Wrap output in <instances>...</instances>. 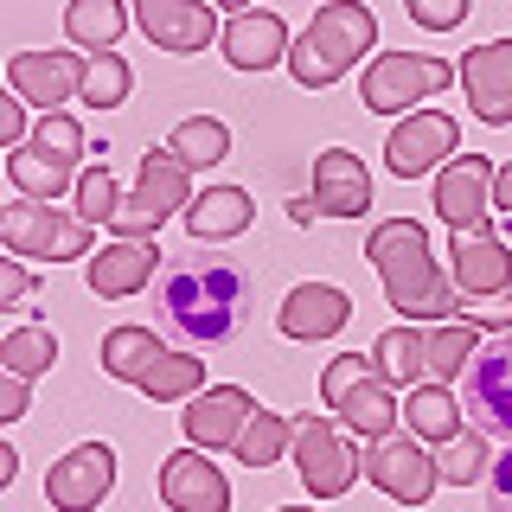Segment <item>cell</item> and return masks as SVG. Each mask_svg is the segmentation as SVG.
Instances as JSON below:
<instances>
[{
    "mask_svg": "<svg viewBox=\"0 0 512 512\" xmlns=\"http://www.w3.org/2000/svg\"><path fill=\"white\" fill-rule=\"evenodd\" d=\"M154 237L141 244V237H116V244H103L96 256H84L90 263V288L103 301H122V295H141L154 276H160V263H154Z\"/></svg>",
    "mask_w": 512,
    "mask_h": 512,
    "instance_id": "cell-20",
    "label": "cell"
},
{
    "mask_svg": "<svg viewBox=\"0 0 512 512\" xmlns=\"http://www.w3.org/2000/svg\"><path fill=\"white\" fill-rule=\"evenodd\" d=\"M180 218H186L192 244H224V237L250 231L256 205H250V192H244V186H205V192H199V199L186 205Z\"/></svg>",
    "mask_w": 512,
    "mask_h": 512,
    "instance_id": "cell-24",
    "label": "cell"
},
{
    "mask_svg": "<svg viewBox=\"0 0 512 512\" xmlns=\"http://www.w3.org/2000/svg\"><path fill=\"white\" fill-rule=\"evenodd\" d=\"M135 26L148 32V39L160 45V52H205L212 39H224L218 32V13L199 7V0H135Z\"/></svg>",
    "mask_w": 512,
    "mask_h": 512,
    "instance_id": "cell-18",
    "label": "cell"
},
{
    "mask_svg": "<svg viewBox=\"0 0 512 512\" xmlns=\"http://www.w3.org/2000/svg\"><path fill=\"white\" fill-rule=\"evenodd\" d=\"M276 512H308V506H276Z\"/></svg>",
    "mask_w": 512,
    "mask_h": 512,
    "instance_id": "cell-46",
    "label": "cell"
},
{
    "mask_svg": "<svg viewBox=\"0 0 512 512\" xmlns=\"http://www.w3.org/2000/svg\"><path fill=\"white\" fill-rule=\"evenodd\" d=\"M7 84L13 96L39 103L52 116V103H71L90 84V52H13L7 58Z\"/></svg>",
    "mask_w": 512,
    "mask_h": 512,
    "instance_id": "cell-13",
    "label": "cell"
},
{
    "mask_svg": "<svg viewBox=\"0 0 512 512\" xmlns=\"http://www.w3.org/2000/svg\"><path fill=\"white\" fill-rule=\"evenodd\" d=\"M461 90H468V109L487 128L512 122V39H487L461 58Z\"/></svg>",
    "mask_w": 512,
    "mask_h": 512,
    "instance_id": "cell-17",
    "label": "cell"
},
{
    "mask_svg": "<svg viewBox=\"0 0 512 512\" xmlns=\"http://www.w3.org/2000/svg\"><path fill=\"white\" fill-rule=\"evenodd\" d=\"M135 384L154 397V404H173V397H192L205 384V359H192V352H160Z\"/></svg>",
    "mask_w": 512,
    "mask_h": 512,
    "instance_id": "cell-32",
    "label": "cell"
},
{
    "mask_svg": "<svg viewBox=\"0 0 512 512\" xmlns=\"http://www.w3.org/2000/svg\"><path fill=\"white\" fill-rule=\"evenodd\" d=\"M90 231L77 212H58L45 199H20L0 212V244L13 256H39V263H71V256H96L90 250Z\"/></svg>",
    "mask_w": 512,
    "mask_h": 512,
    "instance_id": "cell-6",
    "label": "cell"
},
{
    "mask_svg": "<svg viewBox=\"0 0 512 512\" xmlns=\"http://www.w3.org/2000/svg\"><path fill=\"white\" fill-rule=\"evenodd\" d=\"M116 212H122V192H116V180H109V167L96 160V167L77 173V218H84V224H109Z\"/></svg>",
    "mask_w": 512,
    "mask_h": 512,
    "instance_id": "cell-36",
    "label": "cell"
},
{
    "mask_svg": "<svg viewBox=\"0 0 512 512\" xmlns=\"http://www.w3.org/2000/svg\"><path fill=\"white\" fill-rule=\"evenodd\" d=\"M455 77H461L455 64H442L429 52H378L372 71L359 77V96H365L372 116H397V109H410V103H429V96L448 90Z\"/></svg>",
    "mask_w": 512,
    "mask_h": 512,
    "instance_id": "cell-7",
    "label": "cell"
},
{
    "mask_svg": "<svg viewBox=\"0 0 512 512\" xmlns=\"http://www.w3.org/2000/svg\"><path fill=\"white\" fill-rule=\"evenodd\" d=\"M52 359H58L52 327H13L7 340H0V365H7V372H20V378L52 372Z\"/></svg>",
    "mask_w": 512,
    "mask_h": 512,
    "instance_id": "cell-34",
    "label": "cell"
},
{
    "mask_svg": "<svg viewBox=\"0 0 512 512\" xmlns=\"http://www.w3.org/2000/svg\"><path fill=\"white\" fill-rule=\"evenodd\" d=\"M468 7H474V0H404V13L423 32H455L461 20H468Z\"/></svg>",
    "mask_w": 512,
    "mask_h": 512,
    "instance_id": "cell-39",
    "label": "cell"
},
{
    "mask_svg": "<svg viewBox=\"0 0 512 512\" xmlns=\"http://www.w3.org/2000/svg\"><path fill=\"white\" fill-rule=\"evenodd\" d=\"M493 180H500V167H493L487 154H455L436 173V212H442L448 231H487Z\"/></svg>",
    "mask_w": 512,
    "mask_h": 512,
    "instance_id": "cell-12",
    "label": "cell"
},
{
    "mask_svg": "<svg viewBox=\"0 0 512 512\" xmlns=\"http://www.w3.org/2000/svg\"><path fill=\"white\" fill-rule=\"evenodd\" d=\"M474 352H480V327H474V320H442V327L429 333V384L461 378Z\"/></svg>",
    "mask_w": 512,
    "mask_h": 512,
    "instance_id": "cell-31",
    "label": "cell"
},
{
    "mask_svg": "<svg viewBox=\"0 0 512 512\" xmlns=\"http://www.w3.org/2000/svg\"><path fill=\"white\" fill-rule=\"evenodd\" d=\"M378 45V13L365 0H327V7L308 20V32L288 52V71H295L301 90H327L359 64V52Z\"/></svg>",
    "mask_w": 512,
    "mask_h": 512,
    "instance_id": "cell-3",
    "label": "cell"
},
{
    "mask_svg": "<svg viewBox=\"0 0 512 512\" xmlns=\"http://www.w3.org/2000/svg\"><path fill=\"white\" fill-rule=\"evenodd\" d=\"M218 7H224V13H244V0H218Z\"/></svg>",
    "mask_w": 512,
    "mask_h": 512,
    "instance_id": "cell-45",
    "label": "cell"
},
{
    "mask_svg": "<svg viewBox=\"0 0 512 512\" xmlns=\"http://www.w3.org/2000/svg\"><path fill=\"white\" fill-rule=\"evenodd\" d=\"M26 295H32L26 263H20V256H7V263H0V308H13V301H26Z\"/></svg>",
    "mask_w": 512,
    "mask_h": 512,
    "instance_id": "cell-41",
    "label": "cell"
},
{
    "mask_svg": "<svg viewBox=\"0 0 512 512\" xmlns=\"http://www.w3.org/2000/svg\"><path fill=\"white\" fill-rule=\"evenodd\" d=\"M493 205H500V212H512V160L500 167V180H493Z\"/></svg>",
    "mask_w": 512,
    "mask_h": 512,
    "instance_id": "cell-44",
    "label": "cell"
},
{
    "mask_svg": "<svg viewBox=\"0 0 512 512\" xmlns=\"http://www.w3.org/2000/svg\"><path fill=\"white\" fill-rule=\"evenodd\" d=\"M314 212H327V218H359V212H372V173H365L359 154L327 148V154L314 160Z\"/></svg>",
    "mask_w": 512,
    "mask_h": 512,
    "instance_id": "cell-21",
    "label": "cell"
},
{
    "mask_svg": "<svg viewBox=\"0 0 512 512\" xmlns=\"http://www.w3.org/2000/svg\"><path fill=\"white\" fill-rule=\"evenodd\" d=\"M167 148L180 154L186 167H212V160L231 154V128H224L218 116H192V122L173 128V141H167Z\"/></svg>",
    "mask_w": 512,
    "mask_h": 512,
    "instance_id": "cell-33",
    "label": "cell"
},
{
    "mask_svg": "<svg viewBox=\"0 0 512 512\" xmlns=\"http://www.w3.org/2000/svg\"><path fill=\"white\" fill-rule=\"evenodd\" d=\"M404 416H410V436H423V442H436V448L461 436V404L448 397V384H416Z\"/></svg>",
    "mask_w": 512,
    "mask_h": 512,
    "instance_id": "cell-28",
    "label": "cell"
},
{
    "mask_svg": "<svg viewBox=\"0 0 512 512\" xmlns=\"http://www.w3.org/2000/svg\"><path fill=\"white\" fill-rule=\"evenodd\" d=\"M372 359H378V372L391 384H410L416 391V378H429V333L416 327V320H397L391 333H378Z\"/></svg>",
    "mask_w": 512,
    "mask_h": 512,
    "instance_id": "cell-26",
    "label": "cell"
},
{
    "mask_svg": "<svg viewBox=\"0 0 512 512\" xmlns=\"http://www.w3.org/2000/svg\"><path fill=\"white\" fill-rule=\"evenodd\" d=\"M365 256H372V269L384 282V301L404 320H436V327L442 320H461V288H455V276H442L436 244H429V231L416 218L378 224Z\"/></svg>",
    "mask_w": 512,
    "mask_h": 512,
    "instance_id": "cell-2",
    "label": "cell"
},
{
    "mask_svg": "<svg viewBox=\"0 0 512 512\" xmlns=\"http://www.w3.org/2000/svg\"><path fill=\"white\" fill-rule=\"evenodd\" d=\"M160 500L173 512H231V480L199 448H180V455L160 461Z\"/></svg>",
    "mask_w": 512,
    "mask_h": 512,
    "instance_id": "cell-19",
    "label": "cell"
},
{
    "mask_svg": "<svg viewBox=\"0 0 512 512\" xmlns=\"http://www.w3.org/2000/svg\"><path fill=\"white\" fill-rule=\"evenodd\" d=\"M32 141H39L45 154H58V160H84V128H77V116H64V109H52V116H39V128H32Z\"/></svg>",
    "mask_w": 512,
    "mask_h": 512,
    "instance_id": "cell-38",
    "label": "cell"
},
{
    "mask_svg": "<svg viewBox=\"0 0 512 512\" xmlns=\"http://www.w3.org/2000/svg\"><path fill=\"white\" fill-rule=\"evenodd\" d=\"M7 173H13V186H20V199H45V205H52L64 186H77V167L58 160V154H45L39 141H20V148L7 154Z\"/></svg>",
    "mask_w": 512,
    "mask_h": 512,
    "instance_id": "cell-25",
    "label": "cell"
},
{
    "mask_svg": "<svg viewBox=\"0 0 512 512\" xmlns=\"http://www.w3.org/2000/svg\"><path fill=\"white\" fill-rule=\"evenodd\" d=\"M461 410L480 436H506L512 442V333H500L493 346H480L461 372Z\"/></svg>",
    "mask_w": 512,
    "mask_h": 512,
    "instance_id": "cell-9",
    "label": "cell"
},
{
    "mask_svg": "<svg viewBox=\"0 0 512 512\" xmlns=\"http://www.w3.org/2000/svg\"><path fill=\"white\" fill-rule=\"evenodd\" d=\"M448 276L468 301H493L512 288V250L493 231H455L448 237Z\"/></svg>",
    "mask_w": 512,
    "mask_h": 512,
    "instance_id": "cell-16",
    "label": "cell"
},
{
    "mask_svg": "<svg viewBox=\"0 0 512 512\" xmlns=\"http://www.w3.org/2000/svg\"><path fill=\"white\" fill-rule=\"evenodd\" d=\"M0 141H7V148L32 141V135H26V96H7V103H0Z\"/></svg>",
    "mask_w": 512,
    "mask_h": 512,
    "instance_id": "cell-42",
    "label": "cell"
},
{
    "mask_svg": "<svg viewBox=\"0 0 512 512\" xmlns=\"http://www.w3.org/2000/svg\"><path fill=\"white\" fill-rule=\"evenodd\" d=\"M250 269L231 263V256H173L160 263L154 276V308H160V327L173 333L186 352H224L244 340L250 327Z\"/></svg>",
    "mask_w": 512,
    "mask_h": 512,
    "instance_id": "cell-1",
    "label": "cell"
},
{
    "mask_svg": "<svg viewBox=\"0 0 512 512\" xmlns=\"http://www.w3.org/2000/svg\"><path fill=\"white\" fill-rule=\"evenodd\" d=\"M346 320H352V295L333 288V282H301V288H288V301H282L288 340H333Z\"/></svg>",
    "mask_w": 512,
    "mask_h": 512,
    "instance_id": "cell-22",
    "label": "cell"
},
{
    "mask_svg": "<svg viewBox=\"0 0 512 512\" xmlns=\"http://www.w3.org/2000/svg\"><path fill=\"white\" fill-rule=\"evenodd\" d=\"M160 352H167V346L154 340V327H109L103 333V372L122 378V384H135Z\"/></svg>",
    "mask_w": 512,
    "mask_h": 512,
    "instance_id": "cell-30",
    "label": "cell"
},
{
    "mask_svg": "<svg viewBox=\"0 0 512 512\" xmlns=\"http://www.w3.org/2000/svg\"><path fill=\"white\" fill-rule=\"evenodd\" d=\"M128 90H135V71L122 64V52H96V58H90L84 103H90V109H116V103H128Z\"/></svg>",
    "mask_w": 512,
    "mask_h": 512,
    "instance_id": "cell-35",
    "label": "cell"
},
{
    "mask_svg": "<svg viewBox=\"0 0 512 512\" xmlns=\"http://www.w3.org/2000/svg\"><path fill=\"white\" fill-rule=\"evenodd\" d=\"M365 480H372L378 493H391L397 506H423L429 493L442 487V468H436V455H429L423 442L410 436V429H397V436H378V442H365Z\"/></svg>",
    "mask_w": 512,
    "mask_h": 512,
    "instance_id": "cell-8",
    "label": "cell"
},
{
    "mask_svg": "<svg viewBox=\"0 0 512 512\" xmlns=\"http://www.w3.org/2000/svg\"><path fill=\"white\" fill-rule=\"evenodd\" d=\"M320 397H327V410H340V423L352 429V436H365V442L397 436V416H404V404L391 397V378L378 372V359L340 352V359L327 365V378H320Z\"/></svg>",
    "mask_w": 512,
    "mask_h": 512,
    "instance_id": "cell-4",
    "label": "cell"
},
{
    "mask_svg": "<svg viewBox=\"0 0 512 512\" xmlns=\"http://www.w3.org/2000/svg\"><path fill=\"white\" fill-rule=\"evenodd\" d=\"M436 468L448 487H468V480L487 474V442H480V429H461L455 442H442V455H436Z\"/></svg>",
    "mask_w": 512,
    "mask_h": 512,
    "instance_id": "cell-37",
    "label": "cell"
},
{
    "mask_svg": "<svg viewBox=\"0 0 512 512\" xmlns=\"http://www.w3.org/2000/svg\"><path fill=\"white\" fill-rule=\"evenodd\" d=\"M26 384L32 378H20V372H0V416H7V423H13V416H26Z\"/></svg>",
    "mask_w": 512,
    "mask_h": 512,
    "instance_id": "cell-43",
    "label": "cell"
},
{
    "mask_svg": "<svg viewBox=\"0 0 512 512\" xmlns=\"http://www.w3.org/2000/svg\"><path fill=\"white\" fill-rule=\"evenodd\" d=\"M64 32H71V45H84L96 58V52H116V39L128 32V13H122V0H71Z\"/></svg>",
    "mask_w": 512,
    "mask_h": 512,
    "instance_id": "cell-27",
    "label": "cell"
},
{
    "mask_svg": "<svg viewBox=\"0 0 512 512\" xmlns=\"http://www.w3.org/2000/svg\"><path fill=\"white\" fill-rule=\"evenodd\" d=\"M288 448H295V423H288V416H276V410H256L250 423H244V436H237L231 455L256 474V468H276Z\"/></svg>",
    "mask_w": 512,
    "mask_h": 512,
    "instance_id": "cell-29",
    "label": "cell"
},
{
    "mask_svg": "<svg viewBox=\"0 0 512 512\" xmlns=\"http://www.w3.org/2000/svg\"><path fill=\"white\" fill-rule=\"evenodd\" d=\"M295 468H301L314 500H340V493H352V480L365 474V461L327 416H301L295 423Z\"/></svg>",
    "mask_w": 512,
    "mask_h": 512,
    "instance_id": "cell-10",
    "label": "cell"
},
{
    "mask_svg": "<svg viewBox=\"0 0 512 512\" xmlns=\"http://www.w3.org/2000/svg\"><path fill=\"white\" fill-rule=\"evenodd\" d=\"M455 148H461L455 116H442V109H410V116L391 128V141H384V167H391L397 180H416V173H442L448 160H455Z\"/></svg>",
    "mask_w": 512,
    "mask_h": 512,
    "instance_id": "cell-11",
    "label": "cell"
},
{
    "mask_svg": "<svg viewBox=\"0 0 512 512\" xmlns=\"http://www.w3.org/2000/svg\"><path fill=\"white\" fill-rule=\"evenodd\" d=\"M109 487H116V448L109 442H77L71 455L45 474V500L58 512H96Z\"/></svg>",
    "mask_w": 512,
    "mask_h": 512,
    "instance_id": "cell-14",
    "label": "cell"
},
{
    "mask_svg": "<svg viewBox=\"0 0 512 512\" xmlns=\"http://www.w3.org/2000/svg\"><path fill=\"white\" fill-rule=\"evenodd\" d=\"M256 410L263 404H256L244 384H205V391L180 410V423H186L192 448H237V436H244V423Z\"/></svg>",
    "mask_w": 512,
    "mask_h": 512,
    "instance_id": "cell-15",
    "label": "cell"
},
{
    "mask_svg": "<svg viewBox=\"0 0 512 512\" xmlns=\"http://www.w3.org/2000/svg\"><path fill=\"white\" fill-rule=\"evenodd\" d=\"M186 205H192V167L173 148H148V154H141V180L122 199V212L109 218V231L148 244L160 224H167L173 212H186Z\"/></svg>",
    "mask_w": 512,
    "mask_h": 512,
    "instance_id": "cell-5",
    "label": "cell"
},
{
    "mask_svg": "<svg viewBox=\"0 0 512 512\" xmlns=\"http://www.w3.org/2000/svg\"><path fill=\"white\" fill-rule=\"evenodd\" d=\"M487 512H512V442H506V455L487 468Z\"/></svg>",
    "mask_w": 512,
    "mask_h": 512,
    "instance_id": "cell-40",
    "label": "cell"
},
{
    "mask_svg": "<svg viewBox=\"0 0 512 512\" xmlns=\"http://www.w3.org/2000/svg\"><path fill=\"white\" fill-rule=\"evenodd\" d=\"M295 45H288V26L276 13H231V26H224V58L237 64V71H269V64H282Z\"/></svg>",
    "mask_w": 512,
    "mask_h": 512,
    "instance_id": "cell-23",
    "label": "cell"
}]
</instances>
